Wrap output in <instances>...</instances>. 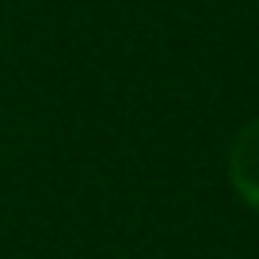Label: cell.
I'll list each match as a JSON object with an SVG mask.
<instances>
[{
    "instance_id": "6da1fadb",
    "label": "cell",
    "mask_w": 259,
    "mask_h": 259,
    "mask_svg": "<svg viewBox=\"0 0 259 259\" xmlns=\"http://www.w3.org/2000/svg\"><path fill=\"white\" fill-rule=\"evenodd\" d=\"M229 179H233L236 194L259 213V118H251L233 138V149H229Z\"/></svg>"
}]
</instances>
